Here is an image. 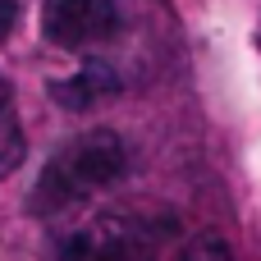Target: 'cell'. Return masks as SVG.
<instances>
[{"label":"cell","instance_id":"obj_1","mask_svg":"<svg viewBox=\"0 0 261 261\" xmlns=\"http://www.w3.org/2000/svg\"><path fill=\"white\" fill-rule=\"evenodd\" d=\"M128 170V147L119 133L110 128H92V133H78L69 138L50 165L41 170V184H37V211L41 216H55V211H69L78 202H87L92 193L119 184Z\"/></svg>","mask_w":261,"mask_h":261},{"label":"cell","instance_id":"obj_2","mask_svg":"<svg viewBox=\"0 0 261 261\" xmlns=\"http://www.w3.org/2000/svg\"><path fill=\"white\" fill-rule=\"evenodd\" d=\"M64 261H156V239L133 216H101L69 239Z\"/></svg>","mask_w":261,"mask_h":261},{"label":"cell","instance_id":"obj_3","mask_svg":"<svg viewBox=\"0 0 261 261\" xmlns=\"http://www.w3.org/2000/svg\"><path fill=\"white\" fill-rule=\"evenodd\" d=\"M119 28L115 0H46L41 5V32L50 46L64 50H87L110 41Z\"/></svg>","mask_w":261,"mask_h":261},{"label":"cell","instance_id":"obj_4","mask_svg":"<svg viewBox=\"0 0 261 261\" xmlns=\"http://www.w3.org/2000/svg\"><path fill=\"white\" fill-rule=\"evenodd\" d=\"M115 92H119V78H115L110 64H83L73 78L50 83V96H55L64 110H92V106L110 101Z\"/></svg>","mask_w":261,"mask_h":261},{"label":"cell","instance_id":"obj_5","mask_svg":"<svg viewBox=\"0 0 261 261\" xmlns=\"http://www.w3.org/2000/svg\"><path fill=\"white\" fill-rule=\"evenodd\" d=\"M28 156V142H23V128H18V115H14V92L9 83L0 78V179L14 174Z\"/></svg>","mask_w":261,"mask_h":261},{"label":"cell","instance_id":"obj_6","mask_svg":"<svg viewBox=\"0 0 261 261\" xmlns=\"http://www.w3.org/2000/svg\"><path fill=\"white\" fill-rule=\"evenodd\" d=\"M179 261H234V252H229V243L220 234H193L184 243Z\"/></svg>","mask_w":261,"mask_h":261},{"label":"cell","instance_id":"obj_7","mask_svg":"<svg viewBox=\"0 0 261 261\" xmlns=\"http://www.w3.org/2000/svg\"><path fill=\"white\" fill-rule=\"evenodd\" d=\"M14 23H18V0H0V41L14 32Z\"/></svg>","mask_w":261,"mask_h":261}]
</instances>
